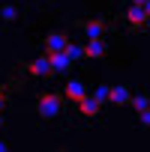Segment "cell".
Segmentation results:
<instances>
[{
  "label": "cell",
  "mask_w": 150,
  "mask_h": 152,
  "mask_svg": "<svg viewBox=\"0 0 150 152\" xmlns=\"http://www.w3.org/2000/svg\"><path fill=\"white\" fill-rule=\"evenodd\" d=\"M36 113H39L45 122L57 119V116L63 113V96H57V93H39V96H36Z\"/></svg>",
  "instance_id": "6da1fadb"
},
{
  "label": "cell",
  "mask_w": 150,
  "mask_h": 152,
  "mask_svg": "<svg viewBox=\"0 0 150 152\" xmlns=\"http://www.w3.org/2000/svg\"><path fill=\"white\" fill-rule=\"evenodd\" d=\"M48 66H51V75H66L72 72V60L66 51H51L48 54Z\"/></svg>",
  "instance_id": "7a4b0ae2"
},
{
  "label": "cell",
  "mask_w": 150,
  "mask_h": 152,
  "mask_svg": "<svg viewBox=\"0 0 150 152\" xmlns=\"http://www.w3.org/2000/svg\"><path fill=\"white\" fill-rule=\"evenodd\" d=\"M42 48H45V54H51V51H66V48H69V36H66V33H48Z\"/></svg>",
  "instance_id": "3957f363"
},
{
  "label": "cell",
  "mask_w": 150,
  "mask_h": 152,
  "mask_svg": "<svg viewBox=\"0 0 150 152\" xmlns=\"http://www.w3.org/2000/svg\"><path fill=\"white\" fill-rule=\"evenodd\" d=\"M24 72H30L33 78H42V75H51V66H48V54H42V57H36L33 63H27V66H24Z\"/></svg>",
  "instance_id": "277c9868"
},
{
  "label": "cell",
  "mask_w": 150,
  "mask_h": 152,
  "mask_svg": "<svg viewBox=\"0 0 150 152\" xmlns=\"http://www.w3.org/2000/svg\"><path fill=\"white\" fill-rule=\"evenodd\" d=\"M126 21L132 27H144L147 24V6H129L126 9Z\"/></svg>",
  "instance_id": "5b68a950"
},
{
  "label": "cell",
  "mask_w": 150,
  "mask_h": 152,
  "mask_svg": "<svg viewBox=\"0 0 150 152\" xmlns=\"http://www.w3.org/2000/svg\"><path fill=\"white\" fill-rule=\"evenodd\" d=\"M63 96H69V102H81V99L87 96V87H84L81 81H75V78H72V81L66 84V90H63Z\"/></svg>",
  "instance_id": "8992f818"
},
{
  "label": "cell",
  "mask_w": 150,
  "mask_h": 152,
  "mask_svg": "<svg viewBox=\"0 0 150 152\" xmlns=\"http://www.w3.org/2000/svg\"><path fill=\"white\" fill-rule=\"evenodd\" d=\"M78 27H81L90 39H99L102 30H105V21H99V18H93V21H78Z\"/></svg>",
  "instance_id": "52a82bcc"
},
{
  "label": "cell",
  "mask_w": 150,
  "mask_h": 152,
  "mask_svg": "<svg viewBox=\"0 0 150 152\" xmlns=\"http://www.w3.org/2000/svg\"><path fill=\"white\" fill-rule=\"evenodd\" d=\"M105 51H108V45H105L102 39H90V42L84 45V57H93V60L105 57Z\"/></svg>",
  "instance_id": "ba28073f"
},
{
  "label": "cell",
  "mask_w": 150,
  "mask_h": 152,
  "mask_svg": "<svg viewBox=\"0 0 150 152\" xmlns=\"http://www.w3.org/2000/svg\"><path fill=\"white\" fill-rule=\"evenodd\" d=\"M129 87H108V99L114 102V104H129Z\"/></svg>",
  "instance_id": "9c48e42d"
},
{
  "label": "cell",
  "mask_w": 150,
  "mask_h": 152,
  "mask_svg": "<svg viewBox=\"0 0 150 152\" xmlns=\"http://www.w3.org/2000/svg\"><path fill=\"white\" fill-rule=\"evenodd\" d=\"M78 104H81V113H84V116H96V113H99V104H96L90 96H84Z\"/></svg>",
  "instance_id": "30bf717a"
},
{
  "label": "cell",
  "mask_w": 150,
  "mask_h": 152,
  "mask_svg": "<svg viewBox=\"0 0 150 152\" xmlns=\"http://www.w3.org/2000/svg\"><path fill=\"white\" fill-rule=\"evenodd\" d=\"M66 54H69V60L75 63V60H81V57H84V48H81V45H72V42H69V48H66Z\"/></svg>",
  "instance_id": "8fae6325"
},
{
  "label": "cell",
  "mask_w": 150,
  "mask_h": 152,
  "mask_svg": "<svg viewBox=\"0 0 150 152\" xmlns=\"http://www.w3.org/2000/svg\"><path fill=\"white\" fill-rule=\"evenodd\" d=\"M129 104L135 110H147V96H129Z\"/></svg>",
  "instance_id": "7c38bea8"
},
{
  "label": "cell",
  "mask_w": 150,
  "mask_h": 152,
  "mask_svg": "<svg viewBox=\"0 0 150 152\" xmlns=\"http://www.w3.org/2000/svg\"><path fill=\"white\" fill-rule=\"evenodd\" d=\"M90 99H93V102H96V104H99V107H102V102H105V99H108V87H99V90H96V93H93V96H90Z\"/></svg>",
  "instance_id": "4fadbf2b"
},
{
  "label": "cell",
  "mask_w": 150,
  "mask_h": 152,
  "mask_svg": "<svg viewBox=\"0 0 150 152\" xmlns=\"http://www.w3.org/2000/svg\"><path fill=\"white\" fill-rule=\"evenodd\" d=\"M0 15H3L6 21H15V18H18V12H15V6H3V9H0Z\"/></svg>",
  "instance_id": "5bb4252c"
},
{
  "label": "cell",
  "mask_w": 150,
  "mask_h": 152,
  "mask_svg": "<svg viewBox=\"0 0 150 152\" xmlns=\"http://www.w3.org/2000/svg\"><path fill=\"white\" fill-rule=\"evenodd\" d=\"M138 125H141V128L150 125V113H147V110H138Z\"/></svg>",
  "instance_id": "9a60e30c"
},
{
  "label": "cell",
  "mask_w": 150,
  "mask_h": 152,
  "mask_svg": "<svg viewBox=\"0 0 150 152\" xmlns=\"http://www.w3.org/2000/svg\"><path fill=\"white\" fill-rule=\"evenodd\" d=\"M6 149H9V143H6V140H0V152H6Z\"/></svg>",
  "instance_id": "2e32d148"
},
{
  "label": "cell",
  "mask_w": 150,
  "mask_h": 152,
  "mask_svg": "<svg viewBox=\"0 0 150 152\" xmlns=\"http://www.w3.org/2000/svg\"><path fill=\"white\" fill-rule=\"evenodd\" d=\"M150 3V0H135V6H147Z\"/></svg>",
  "instance_id": "e0dca14e"
},
{
  "label": "cell",
  "mask_w": 150,
  "mask_h": 152,
  "mask_svg": "<svg viewBox=\"0 0 150 152\" xmlns=\"http://www.w3.org/2000/svg\"><path fill=\"white\" fill-rule=\"evenodd\" d=\"M0 128H3V116H0Z\"/></svg>",
  "instance_id": "ac0fdd59"
}]
</instances>
